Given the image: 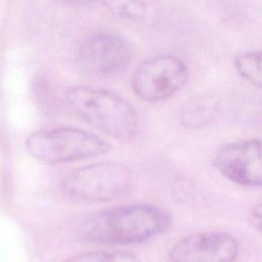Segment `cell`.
Masks as SVG:
<instances>
[{
    "label": "cell",
    "instance_id": "4",
    "mask_svg": "<svg viewBox=\"0 0 262 262\" xmlns=\"http://www.w3.org/2000/svg\"><path fill=\"white\" fill-rule=\"evenodd\" d=\"M29 155L49 164L69 163L107 152L111 144L99 136L77 127H57L32 133L27 141Z\"/></svg>",
    "mask_w": 262,
    "mask_h": 262
},
{
    "label": "cell",
    "instance_id": "10",
    "mask_svg": "<svg viewBox=\"0 0 262 262\" xmlns=\"http://www.w3.org/2000/svg\"><path fill=\"white\" fill-rule=\"evenodd\" d=\"M233 66L241 77L254 86L258 88L261 87V52L259 50L237 55L233 60Z\"/></svg>",
    "mask_w": 262,
    "mask_h": 262
},
{
    "label": "cell",
    "instance_id": "9",
    "mask_svg": "<svg viewBox=\"0 0 262 262\" xmlns=\"http://www.w3.org/2000/svg\"><path fill=\"white\" fill-rule=\"evenodd\" d=\"M218 104L212 96H195L185 102L181 110V124L189 129L205 126L217 113Z\"/></svg>",
    "mask_w": 262,
    "mask_h": 262
},
{
    "label": "cell",
    "instance_id": "7",
    "mask_svg": "<svg viewBox=\"0 0 262 262\" xmlns=\"http://www.w3.org/2000/svg\"><path fill=\"white\" fill-rule=\"evenodd\" d=\"M213 166L231 182L259 187L262 182L261 141L252 138L220 146L214 156Z\"/></svg>",
    "mask_w": 262,
    "mask_h": 262
},
{
    "label": "cell",
    "instance_id": "14",
    "mask_svg": "<svg viewBox=\"0 0 262 262\" xmlns=\"http://www.w3.org/2000/svg\"><path fill=\"white\" fill-rule=\"evenodd\" d=\"M62 2L72 4V5H79V6H83V5H88L91 3H94L97 0H60Z\"/></svg>",
    "mask_w": 262,
    "mask_h": 262
},
{
    "label": "cell",
    "instance_id": "2",
    "mask_svg": "<svg viewBox=\"0 0 262 262\" xmlns=\"http://www.w3.org/2000/svg\"><path fill=\"white\" fill-rule=\"evenodd\" d=\"M66 99L79 118L111 137L129 140L137 132L138 117L135 108L113 91L76 86L67 92Z\"/></svg>",
    "mask_w": 262,
    "mask_h": 262
},
{
    "label": "cell",
    "instance_id": "6",
    "mask_svg": "<svg viewBox=\"0 0 262 262\" xmlns=\"http://www.w3.org/2000/svg\"><path fill=\"white\" fill-rule=\"evenodd\" d=\"M133 48L120 35L95 33L87 37L78 49L81 70L95 77H106L124 70L132 60Z\"/></svg>",
    "mask_w": 262,
    "mask_h": 262
},
{
    "label": "cell",
    "instance_id": "8",
    "mask_svg": "<svg viewBox=\"0 0 262 262\" xmlns=\"http://www.w3.org/2000/svg\"><path fill=\"white\" fill-rule=\"evenodd\" d=\"M238 243L233 235L219 230L191 234L179 241L169 252L172 261L222 262L236 258Z\"/></svg>",
    "mask_w": 262,
    "mask_h": 262
},
{
    "label": "cell",
    "instance_id": "12",
    "mask_svg": "<svg viewBox=\"0 0 262 262\" xmlns=\"http://www.w3.org/2000/svg\"><path fill=\"white\" fill-rule=\"evenodd\" d=\"M138 258L131 253L120 251H90L81 253L70 258V261H94V262H106V261H137Z\"/></svg>",
    "mask_w": 262,
    "mask_h": 262
},
{
    "label": "cell",
    "instance_id": "3",
    "mask_svg": "<svg viewBox=\"0 0 262 262\" xmlns=\"http://www.w3.org/2000/svg\"><path fill=\"white\" fill-rule=\"evenodd\" d=\"M132 182V171L125 164L107 161L73 170L63 178L61 190L76 203H104L127 193Z\"/></svg>",
    "mask_w": 262,
    "mask_h": 262
},
{
    "label": "cell",
    "instance_id": "11",
    "mask_svg": "<svg viewBox=\"0 0 262 262\" xmlns=\"http://www.w3.org/2000/svg\"><path fill=\"white\" fill-rule=\"evenodd\" d=\"M102 3L115 15L135 20L142 18L147 12V4L144 0H101Z\"/></svg>",
    "mask_w": 262,
    "mask_h": 262
},
{
    "label": "cell",
    "instance_id": "5",
    "mask_svg": "<svg viewBox=\"0 0 262 262\" xmlns=\"http://www.w3.org/2000/svg\"><path fill=\"white\" fill-rule=\"evenodd\" d=\"M188 69L178 57L159 55L141 62L134 71L131 86L137 97L147 102L166 99L183 88Z\"/></svg>",
    "mask_w": 262,
    "mask_h": 262
},
{
    "label": "cell",
    "instance_id": "13",
    "mask_svg": "<svg viewBox=\"0 0 262 262\" xmlns=\"http://www.w3.org/2000/svg\"><path fill=\"white\" fill-rule=\"evenodd\" d=\"M249 221L254 228L260 230L261 228V204L258 203L254 205L249 213Z\"/></svg>",
    "mask_w": 262,
    "mask_h": 262
},
{
    "label": "cell",
    "instance_id": "1",
    "mask_svg": "<svg viewBox=\"0 0 262 262\" xmlns=\"http://www.w3.org/2000/svg\"><path fill=\"white\" fill-rule=\"evenodd\" d=\"M172 216L163 208L137 204L112 207L86 217L78 235L86 242L103 245H135L167 231Z\"/></svg>",
    "mask_w": 262,
    "mask_h": 262
}]
</instances>
